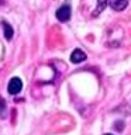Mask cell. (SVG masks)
Masks as SVG:
<instances>
[{"mask_svg":"<svg viewBox=\"0 0 131 135\" xmlns=\"http://www.w3.org/2000/svg\"><path fill=\"white\" fill-rule=\"evenodd\" d=\"M86 58H87L86 54H85L82 49H79V48H76L73 52L71 54V62L72 63H80V62H83Z\"/></svg>","mask_w":131,"mask_h":135,"instance_id":"cell-3","label":"cell"},{"mask_svg":"<svg viewBox=\"0 0 131 135\" xmlns=\"http://www.w3.org/2000/svg\"><path fill=\"white\" fill-rule=\"evenodd\" d=\"M71 13H72L71 7L68 6V4H63V6H61L57 10V14L55 16H57V18L61 21V23H66V21L71 18Z\"/></svg>","mask_w":131,"mask_h":135,"instance_id":"cell-2","label":"cell"},{"mask_svg":"<svg viewBox=\"0 0 131 135\" xmlns=\"http://www.w3.org/2000/svg\"><path fill=\"white\" fill-rule=\"evenodd\" d=\"M21 89H23V82H21L20 78H11L10 82L7 84V90L10 94H17V93L21 91Z\"/></svg>","mask_w":131,"mask_h":135,"instance_id":"cell-1","label":"cell"},{"mask_svg":"<svg viewBox=\"0 0 131 135\" xmlns=\"http://www.w3.org/2000/svg\"><path fill=\"white\" fill-rule=\"evenodd\" d=\"M3 28H4V37H6V40H11V37H13L11 25H8L6 21H3Z\"/></svg>","mask_w":131,"mask_h":135,"instance_id":"cell-6","label":"cell"},{"mask_svg":"<svg viewBox=\"0 0 131 135\" xmlns=\"http://www.w3.org/2000/svg\"><path fill=\"white\" fill-rule=\"evenodd\" d=\"M106 7H107V0H97V6L95 8V11H93V16L97 17L101 11H104Z\"/></svg>","mask_w":131,"mask_h":135,"instance_id":"cell-5","label":"cell"},{"mask_svg":"<svg viewBox=\"0 0 131 135\" xmlns=\"http://www.w3.org/2000/svg\"><path fill=\"white\" fill-rule=\"evenodd\" d=\"M128 6V0H113L111 2V8L116 11H123Z\"/></svg>","mask_w":131,"mask_h":135,"instance_id":"cell-4","label":"cell"},{"mask_svg":"<svg viewBox=\"0 0 131 135\" xmlns=\"http://www.w3.org/2000/svg\"><path fill=\"white\" fill-rule=\"evenodd\" d=\"M123 124H124L123 121H117L116 124H114V127H117V129H118V131H123Z\"/></svg>","mask_w":131,"mask_h":135,"instance_id":"cell-7","label":"cell"},{"mask_svg":"<svg viewBox=\"0 0 131 135\" xmlns=\"http://www.w3.org/2000/svg\"><path fill=\"white\" fill-rule=\"evenodd\" d=\"M104 135H113V134H104Z\"/></svg>","mask_w":131,"mask_h":135,"instance_id":"cell-8","label":"cell"}]
</instances>
